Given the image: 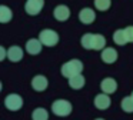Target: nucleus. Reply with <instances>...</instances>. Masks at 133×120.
<instances>
[{
  "mask_svg": "<svg viewBox=\"0 0 133 120\" xmlns=\"http://www.w3.org/2000/svg\"><path fill=\"white\" fill-rule=\"evenodd\" d=\"M39 40L43 43V46L53 47V46H56L59 43V34L55 30H52V29H44L39 34Z\"/></svg>",
  "mask_w": 133,
  "mask_h": 120,
  "instance_id": "nucleus-3",
  "label": "nucleus"
},
{
  "mask_svg": "<svg viewBox=\"0 0 133 120\" xmlns=\"http://www.w3.org/2000/svg\"><path fill=\"white\" fill-rule=\"evenodd\" d=\"M110 104H112V100L107 93H100L95 97V106L99 110H106L110 107Z\"/></svg>",
  "mask_w": 133,
  "mask_h": 120,
  "instance_id": "nucleus-6",
  "label": "nucleus"
},
{
  "mask_svg": "<svg viewBox=\"0 0 133 120\" xmlns=\"http://www.w3.org/2000/svg\"><path fill=\"white\" fill-rule=\"evenodd\" d=\"M106 46V39L102 34H95L93 37V50H103Z\"/></svg>",
  "mask_w": 133,
  "mask_h": 120,
  "instance_id": "nucleus-18",
  "label": "nucleus"
},
{
  "mask_svg": "<svg viewBox=\"0 0 133 120\" xmlns=\"http://www.w3.org/2000/svg\"><path fill=\"white\" fill-rule=\"evenodd\" d=\"M53 16H55V19L59 20V22H66L70 17V10H69L67 6L59 4V6H56L55 10H53Z\"/></svg>",
  "mask_w": 133,
  "mask_h": 120,
  "instance_id": "nucleus-7",
  "label": "nucleus"
},
{
  "mask_svg": "<svg viewBox=\"0 0 133 120\" xmlns=\"http://www.w3.org/2000/svg\"><path fill=\"white\" fill-rule=\"evenodd\" d=\"M130 96H132V97H133V91H132V94H130Z\"/></svg>",
  "mask_w": 133,
  "mask_h": 120,
  "instance_id": "nucleus-25",
  "label": "nucleus"
},
{
  "mask_svg": "<svg viewBox=\"0 0 133 120\" xmlns=\"http://www.w3.org/2000/svg\"><path fill=\"white\" fill-rule=\"evenodd\" d=\"M43 4H44V0H27L26 4H24V10L30 16H36L42 11Z\"/></svg>",
  "mask_w": 133,
  "mask_h": 120,
  "instance_id": "nucleus-5",
  "label": "nucleus"
},
{
  "mask_svg": "<svg viewBox=\"0 0 133 120\" xmlns=\"http://www.w3.org/2000/svg\"><path fill=\"white\" fill-rule=\"evenodd\" d=\"M82 70H83V63L77 59H72L62 66V74H63V77H67V79L76 76V74H80Z\"/></svg>",
  "mask_w": 133,
  "mask_h": 120,
  "instance_id": "nucleus-1",
  "label": "nucleus"
},
{
  "mask_svg": "<svg viewBox=\"0 0 133 120\" xmlns=\"http://www.w3.org/2000/svg\"><path fill=\"white\" fill-rule=\"evenodd\" d=\"M13 17V13L7 6H0V22L2 23H9Z\"/></svg>",
  "mask_w": 133,
  "mask_h": 120,
  "instance_id": "nucleus-16",
  "label": "nucleus"
},
{
  "mask_svg": "<svg viewBox=\"0 0 133 120\" xmlns=\"http://www.w3.org/2000/svg\"><path fill=\"white\" fill-rule=\"evenodd\" d=\"M7 59L10 62H20L23 59V50H22L19 46H12V47L7 49Z\"/></svg>",
  "mask_w": 133,
  "mask_h": 120,
  "instance_id": "nucleus-13",
  "label": "nucleus"
},
{
  "mask_svg": "<svg viewBox=\"0 0 133 120\" xmlns=\"http://www.w3.org/2000/svg\"><path fill=\"white\" fill-rule=\"evenodd\" d=\"M47 86H49V82H47V79H46L44 76L39 74V76L33 77V80H32V87L35 89L36 91H43V90H46Z\"/></svg>",
  "mask_w": 133,
  "mask_h": 120,
  "instance_id": "nucleus-11",
  "label": "nucleus"
},
{
  "mask_svg": "<svg viewBox=\"0 0 133 120\" xmlns=\"http://www.w3.org/2000/svg\"><path fill=\"white\" fill-rule=\"evenodd\" d=\"M96 120H104V119H96Z\"/></svg>",
  "mask_w": 133,
  "mask_h": 120,
  "instance_id": "nucleus-24",
  "label": "nucleus"
},
{
  "mask_svg": "<svg viewBox=\"0 0 133 120\" xmlns=\"http://www.w3.org/2000/svg\"><path fill=\"white\" fill-rule=\"evenodd\" d=\"M122 106V110L126 111V113H133V97L132 96H127L122 100L120 103Z\"/></svg>",
  "mask_w": 133,
  "mask_h": 120,
  "instance_id": "nucleus-19",
  "label": "nucleus"
},
{
  "mask_svg": "<svg viewBox=\"0 0 133 120\" xmlns=\"http://www.w3.org/2000/svg\"><path fill=\"white\" fill-rule=\"evenodd\" d=\"M100 89H102L103 93L112 94V93H115V91L117 90V83H116V80L112 79V77H106V79L102 80Z\"/></svg>",
  "mask_w": 133,
  "mask_h": 120,
  "instance_id": "nucleus-9",
  "label": "nucleus"
},
{
  "mask_svg": "<svg viewBox=\"0 0 133 120\" xmlns=\"http://www.w3.org/2000/svg\"><path fill=\"white\" fill-rule=\"evenodd\" d=\"M113 42L119 46H123V44H126V43H129V39H127V36H126V30H124V29L116 30L115 34H113Z\"/></svg>",
  "mask_w": 133,
  "mask_h": 120,
  "instance_id": "nucleus-15",
  "label": "nucleus"
},
{
  "mask_svg": "<svg viewBox=\"0 0 133 120\" xmlns=\"http://www.w3.org/2000/svg\"><path fill=\"white\" fill-rule=\"evenodd\" d=\"M95 19H96V13L89 7L82 9L80 13H79V20H80L83 24H92V23L95 22Z\"/></svg>",
  "mask_w": 133,
  "mask_h": 120,
  "instance_id": "nucleus-8",
  "label": "nucleus"
},
{
  "mask_svg": "<svg viewBox=\"0 0 133 120\" xmlns=\"http://www.w3.org/2000/svg\"><path fill=\"white\" fill-rule=\"evenodd\" d=\"M42 46H43V43L39 39H30V40H27V43H26V50L29 54L36 56V54H39L42 51Z\"/></svg>",
  "mask_w": 133,
  "mask_h": 120,
  "instance_id": "nucleus-10",
  "label": "nucleus"
},
{
  "mask_svg": "<svg viewBox=\"0 0 133 120\" xmlns=\"http://www.w3.org/2000/svg\"><path fill=\"white\" fill-rule=\"evenodd\" d=\"M72 103L67 102V100H63V99H59V100H55L52 104V111L59 117H66L72 113Z\"/></svg>",
  "mask_w": 133,
  "mask_h": 120,
  "instance_id": "nucleus-2",
  "label": "nucleus"
},
{
  "mask_svg": "<svg viewBox=\"0 0 133 120\" xmlns=\"http://www.w3.org/2000/svg\"><path fill=\"white\" fill-rule=\"evenodd\" d=\"M32 119L33 120H47V119H49V113H47L46 109L37 107V109H35V110H33Z\"/></svg>",
  "mask_w": 133,
  "mask_h": 120,
  "instance_id": "nucleus-17",
  "label": "nucleus"
},
{
  "mask_svg": "<svg viewBox=\"0 0 133 120\" xmlns=\"http://www.w3.org/2000/svg\"><path fill=\"white\" fill-rule=\"evenodd\" d=\"M110 4H112V0H95V7L100 11L109 10Z\"/></svg>",
  "mask_w": 133,
  "mask_h": 120,
  "instance_id": "nucleus-21",
  "label": "nucleus"
},
{
  "mask_svg": "<svg viewBox=\"0 0 133 120\" xmlns=\"http://www.w3.org/2000/svg\"><path fill=\"white\" fill-rule=\"evenodd\" d=\"M84 83H86V80H84V77L80 74H76V76L70 77L69 79V86L72 89H75V90H80L82 87L84 86Z\"/></svg>",
  "mask_w": 133,
  "mask_h": 120,
  "instance_id": "nucleus-14",
  "label": "nucleus"
},
{
  "mask_svg": "<svg viewBox=\"0 0 133 120\" xmlns=\"http://www.w3.org/2000/svg\"><path fill=\"white\" fill-rule=\"evenodd\" d=\"M124 30H126V36L129 39V42H133V26H127Z\"/></svg>",
  "mask_w": 133,
  "mask_h": 120,
  "instance_id": "nucleus-22",
  "label": "nucleus"
},
{
  "mask_svg": "<svg viewBox=\"0 0 133 120\" xmlns=\"http://www.w3.org/2000/svg\"><path fill=\"white\" fill-rule=\"evenodd\" d=\"M6 57H7V50L2 46V47H0V60H4Z\"/></svg>",
  "mask_w": 133,
  "mask_h": 120,
  "instance_id": "nucleus-23",
  "label": "nucleus"
},
{
  "mask_svg": "<svg viewBox=\"0 0 133 120\" xmlns=\"http://www.w3.org/2000/svg\"><path fill=\"white\" fill-rule=\"evenodd\" d=\"M4 106H6L7 110L17 111V110H20L22 106H23V99H22L19 94H16V93L7 94L6 99H4Z\"/></svg>",
  "mask_w": 133,
  "mask_h": 120,
  "instance_id": "nucleus-4",
  "label": "nucleus"
},
{
  "mask_svg": "<svg viewBox=\"0 0 133 120\" xmlns=\"http://www.w3.org/2000/svg\"><path fill=\"white\" fill-rule=\"evenodd\" d=\"M93 37H95V34H92V33H86L82 37V46H83V49L92 50L93 49Z\"/></svg>",
  "mask_w": 133,
  "mask_h": 120,
  "instance_id": "nucleus-20",
  "label": "nucleus"
},
{
  "mask_svg": "<svg viewBox=\"0 0 133 120\" xmlns=\"http://www.w3.org/2000/svg\"><path fill=\"white\" fill-rule=\"evenodd\" d=\"M102 60L104 63H107V64H112V63H115L117 60V51L113 47L103 49V51H102Z\"/></svg>",
  "mask_w": 133,
  "mask_h": 120,
  "instance_id": "nucleus-12",
  "label": "nucleus"
}]
</instances>
